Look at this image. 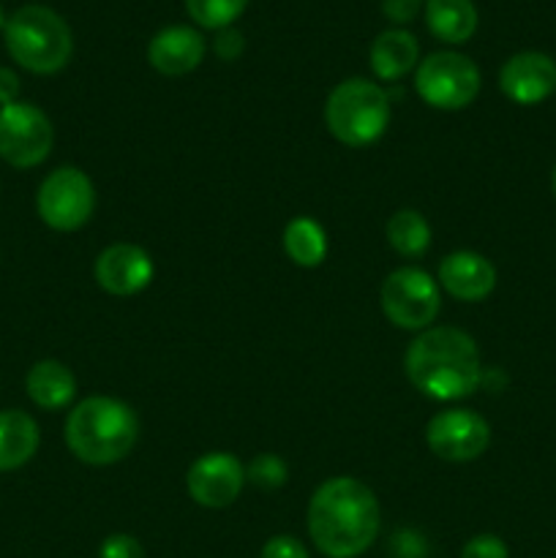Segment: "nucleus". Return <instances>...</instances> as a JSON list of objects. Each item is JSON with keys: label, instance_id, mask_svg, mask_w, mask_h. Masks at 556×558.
I'll list each match as a JSON object with an SVG mask.
<instances>
[{"label": "nucleus", "instance_id": "f8f14e48", "mask_svg": "<svg viewBox=\"0 0 556 558\" xmlns=\"http://www.w3.org/2000/svg\"><path fill=\"white\" fill-rule=\"evenodd\" d=\"M153 267L150 254L142 245L134 243H112L96 256L93 265V276L96 283L112 298H131L140 294L142 289L150 287L153 281Z\"/></svg>", "mask_w": 556, "mask_h": 558}, {"label": "nucleus", "instance_id": "4be33fe9", "mask_svg": "<svg viewBox=\"0 0 556 558\" xmlns=\"http://www.w3.org/2000/svg\"><path fill=\"white\" fill-rule=\"evenodd\" d=\"M245 5H249V0H185L189 16L205 31L232 27L234 20L245 11Z\"/></svg>", "mask_w": 556, "mask_h": 558}, {"label": "nucleus", "instance_id": "9b49d317", "mask_svg": "<svg viewBox=\"0 0 556 558\" xmlns=\"http://www.w3.org/2000/svg\"><path fill=\"white\" fill-rule=\"evenodd\" d=\"M245 485V466L232 452H205L185 474V490L207 510H223L234 505Z\"/></svg>", "mask_w": 556, "mask_h": 558}, {"label": "nucleus", "instance_id": "1a4fd4ad", "mask_svg": "<svg viewBox=\"0 0 556 558\" xmlns=\"http://www.w3.org/2000/svg\"><path fill=\"white\" fill-rule=\"evenodd\" d=\"M52 120L36 104L14 101L0 107V158L14 169H33L52 153Z\"/></svg>", "mask_w": 556, "mask_h": 558}, {"label": "nucleus", "instance_id": "dca6fc26", "mask_svg": "<svg viewBox=\"0 0 556 558\" xmlns=\"http://www.w3.org/2000/svg\"><path fill=\"white\" fill-rule=\"evenodd\" d=\"M27 398L44 412H60L76 398V376L60 360H38L25 376Z\"/></svg>", "mask_w": 556, "mask_h": 558}, {"label": "nucleus", "instance_id": "b1692460", "mask_svg": "<svg viewBox=\"0 0 556 558\" xmlns=\"http://www.w3.org/2000/svg\"><path fill=\"white\" fill-rule=\"evenodd\" d=\"M461 558H510V550L496 534H478L463 545Z\"/></svg>", "mask_w": 556, "mask_h": 558}, {"label": "nucleus", "instance_id": "423d86ee", "mask_svg": "<svg viewBox=\"0 0 556 558\" xmlns=\"http://www.w3.org/2000/svg\"><path fill=\"white\" fill-rule=\"evenodd\" d=\"M483 76L478 63L461 52H431L414 71V90L439 112H458L478 98Z\"/></svg>", "mask_w": 556, "mask_h": 558}, {"label": "nucleus", "instance_id": "39448f33", "mask_svg": "<svg viewBox=\"0 0 556 558\" xmlns=\"http://www.w3.org/2000/svg\"><path fill=\"white\" fill-rule=\"evenodd\" d=\"M327 131L347 147H368L390 125V98L376 82L352 76L333 87L325 104Z\"/></svg>", "mask_w": 556, "mask_h": 558}, {"label": "nucleus", "instance_id": "7ed1b4c3", "mask_svg": "<svg viewBox=\"0 0 556 558\" xmlns=\"http://www.w3.org/2000/svg\"><path fill=\"white\" fill-rule=\"evenodd\" d=\"M140 439V417L125 401L109 396L82 398L65 417V445L87 466L120 463Z\"/></svg>", "mask_w": 556, "mask_h": 558}, {"label": "nucleus", "instance_id": "6e6552de", "mask_svg": "<svg viewBox=\"0 0 556 558\" xmlns=\"http://www.w3.org/2000/svg\"><path fill=\"white\" fill-rule=\"evenodd\" d=\"M38 218L55 232H76L96 213L93 180L76 167H58L41 180L36 194Z\"/></svg>", "mask_w": 556, "mask_h": 558}, {"label": "nucleus", "instance_id": "5701e85b", "mask_svg": "<svg viewBox=\"0 0 556 558\" xmlns=\"http://www.w3.org/2000/svg\"><path fill=\"white\" fill-rule=\"evenodd\" d=\"M289 480V466L283 458L273 456V452H262V456L251 458L245 466V483H251L259 490H278L283 488Z\"/></svg>", "mask_w": 556, "mask_h": 558}, {"label": "nucleus", "instance_id": "aec40b11", "mask_svg": "<svg viewBox=\"0 0 556 558\" xmlns=\"http://www.w3.org/2000/svg\"><path fill=\"white\" fill-rule=\"evenodd\" d=\"M283 251L292 259V265L305 267V270L319 267L327 256L325 227L309 216L292 218L287 229H283Z\"/></svg>", "mask_w": 556, "mask_h": 558}, {"label": "nucleus", "instance_id": "f257e3e1", "mask_svg": "<svg viewBox=\"0 0 556 558\" xmlns=\"http://www.w3.org/2000/svg\"><path fill=\"white\" fill-rule=\"evenodd\" d=\"M382 507L358 477H330L309 501V534L327 558H358L376 543Z\"/></svg>", "mask_w": 556, "mask_h": 558}, {"label": "nucleus", "instance_id": "2eb2a0df", "mask_svg": "<svg viewBox=\"0 0 556 558\" xmlns=\"http://www.w3.org/2000/svg\"><path fill=\"white\" fill-rule=\"evenodd\" d=\"M205 38L189 25H169L147 44V63L164 76H185L205 60Z\"/></svg>", "mask_w": 556, "mask_h": 558}, {"label": "nucleus", "instance_id": "412c9836", "mask_svg": "<svg viewBox=\"0 0 556 558\" xmlns=\"http://www.w3.org/2000/svg\"><path fill=\"white\" fill-rule=\"evenodd\" d=\"M385 238L390 248L403 259H420L431 248V227L423 213L403 207L392 213L385 227Z\"/></svg>", "mask_w": 556, "mask_h": 558}, {"label": "nucleus", "instance_id": "6ab92c4d", "mask_svg": "<svg viewBox=\"0 0 556 558\" xmlns=\"http://www.w3.org/2000/svg\"><path fill=\"white\" fill-rule=\"evenodd\" d=\"M423 11L428 31L445 44H467L478 31L472 0H425Z\"/></svg>", "mask_w": 556, "mask_h": 558}, {"label": "nucleus", "instance_id": "393cba45", "mask_svg": "<svg viewBox=\"0 0 556 558\" xmlns=\"http://www.w3.org/2000/svg\"><path fill=\"white\" fill-rule=\"evenodd\" d=\"M98 558H147L145 548L131 534H112L98 548Z\"/></svg>", "mask_w": 556, "mask_h": 558}, {"label": "nucleus", "instance_id": "0eeeda50", "mask_svg": "<svg viewBox=\"0 0 556 558\" xmlns=\"http://www.w3.org/2000/svg\"><path fill=\"white\" fill-rule=\"evenodd\" d=\"M379 305L398 330L423 332L434 327L442 311L439 281L420 267H398L382 281Z\"/></svg>", "mask_w": 556, "mask_h": 558}, {"label": "nucleus", "instance_id": "9d476101", "mask_svg": "<svg viewBox=\"0 0 556 558\" xmlns=\"http://www.w3.org/2000/svg\"><path fill=\"white\" fill-rule=\"evenodd\" d=\"M425 445L447 463L478 461L491 445V425L472 409H442L425 425Z\"/></svg>", "mask_w": 556, "mask_h": 558}, {"label": "nucleus", "instance_id": "bb28decb", "mask_svg": "<svg viewBox=\"0 0 556 558\" xmlns=\"http://www.w3.org/2000/svg\"><path fill=\"white\" fill-rule=\"evenodd\" d=\"M213 49L221 60H238L245 49L243 33L234 31V27H223V31L216 33V41H213Z\"/></svg>", "mask_w": 556, "mask_h": 558}, {"label": "nucleus", "instance_id": "a211bd4d", "mask_svg": "<svg viewBox=\"0 0 556 558\" xmlns=\"http://www.w3.org/2000/svg\"><path fill=\"white\" fill-rule=\"evenodd\" d=\"M41 445L38 423L22 409L0 412V472H16L33 461Z\"/></svg>", "mask_w": 556, "mask_h": 558}, {"label": "nucleus", "instance_id": "7c9ffc66", "mask_svg": "<svg viewBox=\"0 0 556 558\" xmlns=\"http://www.w3.org/2000/svg\"><path fill=\"white\" fill-rule=\"evenodd\" d=\"M5 27V14H3V5H0V31Z\"/></svg>", "mask_w": 556, "mask_h": 558}, {"label": "nucleus", "instance_id": "20e7f679", "mask_svg": "<svg viewBox=\"0 0 556 558\" xmlns=\"http://www.w3.org/2000/svg\"><path fill=\"white\" fill-rule=\"evenodd\" d=\"M5 49L31 74H58L74 52V36L60 14L47 5H22L5 20Z\"/></svg>", "mask_w": 556, "mask_h": 558}, {"label": "nucleus", "instance_id": "f3484780", "mask_svg": "<svg viewBox=\"0 0 556 558\" xmlns=\"http://www.w3.org/2000/svg\"><path fill=\"white\" fill-rule=\"evenodd\" d=\"M420 60V44L409 31L392 27V31H382L374 38L368 49L371 71L379 76L382 82H398L418 65Z\"/></svg>", "mask_w": 556, "mask_h": 558}, {"label": "nucleus", "instance_id": "ddd939ff", "mask_svg": "<svg viewBox=\"0 0 556 558\" xmlns=\"http://www.w3.org/2000/svg\"><path fill=\"white\" fill-rule=\"evenodd\" d=\"M499 87L512 104L534 107L556 90V60L545 52H518L499 71Z\"/></svg>", "mask_w": 556, "mask_h": 558}, {"label": "nucleus", "instance_id": "f03ea898", "mask_svg": "<svg viewBox=\"0 0 556 558\" xmlns=\"http://www.w3.org/2000/svg\"><path fill=\"white\" fill-rule=\"evenodd\" d=\"M403 371L414 390L439 403L469 398L483 385V363L474 338L461 327H428L403 354Z\"/></svg>", "mask_w": 556, "mask_h": 558}, {"label": "nucleus", "instance_id": "c85d7f7f", "mask_svg": "<svg viewBox=\"0 0 556 558\" xmlns=\"http://www.w3.org/2000/svg\"><path fill=\"white\" fill-rule=\"evenodd\" d=\"M14 101H20V76L0 65V107H9Z\"/></svg>", "mask_w": 556, "mask_h": 558}, {"label": "nucleus", "instance_id": "cd10ccee", "mask_svg": "<svg viewBox=\"0 0 556 558\" xmlns=\"http://www.w3.org/2000/svg\"><path fill=\"white\" fill-rule=\"evenodd\" d=\"M423 9V0H382V14L396 25H407Z\"/></svg>", "mask_w": 556, "mask_h": 558}, {"label": "nucleus", "instance_id": "4468645a", "mask_svg": "<svg viewBox=\"0 0 556 558\" xmlns=\"http://www.w3.org/2000/svg\"><path fill=\"white\" fill-rule=\"evenodd\" d=\"M436 281L461 303H480L496 289V267L478 251H452L439 262Z\"/></svg>", "mask_w": 556, "mask_h": 558}, {"label": "nucleus", "instance_id": "a878e982", "mask_svg": "<svg viewBox=\"0 0 556 558\" xmlns=\"http://www.w3.org/2000/svg\"><path fill=\"white\" fill-rule=\"evenodd\" d=\"M259 558H309V550L292 534H276L262 545Z\"/></svg>", "mask_w": 556, "mask_h": 558}, {"label": "nucleus", "instance_id": "c756f323", "mask_svg": "<svg viewBox=\"0 0 556 558\" xmlns=\"http://www.w3.org/2000/svg\"><path fill=\"white\" fill-rule=\"evenodd\" d=\"M551 191H554V196H556V167H554V174H551Z\"/></svg>", "mask_w": 556, "mask_h": 558}]
</instances>
